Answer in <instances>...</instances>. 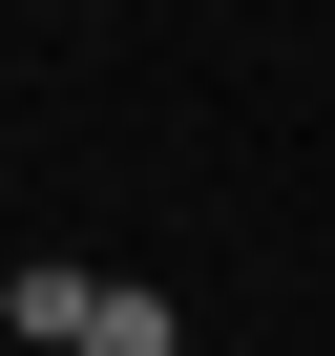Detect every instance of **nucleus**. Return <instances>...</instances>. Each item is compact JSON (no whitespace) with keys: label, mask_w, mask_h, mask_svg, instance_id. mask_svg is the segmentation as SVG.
Listing matches in <instances>:
<instances>
[{"label":"nucleus","mask_w":335,"mask_h":356,"mask_svg":"<svg viewBox=\"0 0 335 356\" xmlns=\"http://www.w3.org/2000/svg\"><path fill=\"white\" fill-rule=\"evenodd\" d=\"M63 356H189V314H168V293H126V273H105V293H84V335H63Z\"/></svg>","instance_id":"f257e3e1"}]
</instances>
